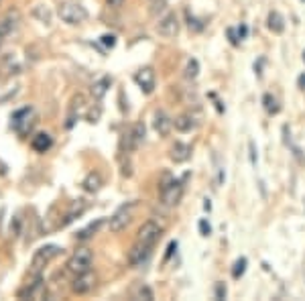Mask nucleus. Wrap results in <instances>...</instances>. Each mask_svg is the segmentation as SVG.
Instances as JSON below:
<instances>
[{"instance_id":"nucleus-1","label":"nucleus","mask_w":305,"mask_h":301,"mask_svg":"<svg viewBox=\"0 0 305 301\" xmlns=\"http://www.w3.org/2000/svg\"><path fill=\"white\" fill-rule=\"evenodd\" d=\"M57 14L63 23L68 25H81L83 20H88V10L85 6H81L79 2H61L57 8Z\"/></svg>"},{"instance_id":"nucleus-2","label":"nucleus","mask_w":305,"mask_h":301,"mask_svg":"<svg viewBox=\"0 0 305 301\" xmlns=\"http://www.w3.org/2000/svg\"><path fill=\"white\" fill-rule=\"evenodd\" d=\"M61 252V248L59 246H55V244H47V246H41L35 254H33V261H31V277L33 275H41L43 273V269H45L55 256Z\"/></svg>"},{"instance_id":"nucleus-3","label":"nucleus","mask_w":305,"mask_h":301,"mask_svg":"<svg viewBox=\"0 0 305 301\" xmlns=\"http://www.w3.org/2000/svg\"><path fill=\"white\" fill-rule=\"evenodd\" d=\"M92 261H94V256H92L90 248H77L70 256V261H68V265H65V267H68V271L72 275H77V273H83V271H90Z\"/></svg>"},{"instance_id":"nucleus-4","label":"nucleus","mask_w":305,"mask_h":301,"mask_svg":"<svg viewBox=\"0 0 305 301\" xmlns=\"http://www.w3.org/2000/svg\"><path fill=\"white\" fill-rule=\"evenodd\" d=\"M143 141H145V124L137 122L124 133L120 145H122V150H126V153H135V150L143 145Z\"/></svg>"},{"instance_id":"nucleus-5","label":"nucleus","mask_w":305,"mask_h":301,"mask_svg":"<svg viewBox=\"0 0 305 301\" xmlns=\"http://www.w3.org/2000/svg\"><path fill=\"white\" fill-rule=\"evenodd\" d=\"M161 234H163V226L155 220H147L139 232H137V240L139 242H145V244H151V246H155L157 240L161 238Z\"/></svg>"},{"instance_id":"nucleus-6","label":"nucleus","mask_w":305,"mask_h":301,"mask_svg":"<svg viewBox=\"0 0 305 301\" xmlns=\"http://www.w3.org/2000/svg\"><path fill=\"white\" fill-rule=\"evenodd\" d=\"M183 196V183L177 179H169L165 185H161V202L165 206H177Z\"/></svg>"},{"instance_id":"nucleus-7","label":"nucleus","mask_w":305,"mask_h":301,"mask_svg":"<svg viewBox=\"0 0 305 301\" xmlns=\"http://www.w3.org/2000/svg\"><path fill=\"white\" fill-rule=\"evenodd\" d=\"M12 128L18 133V135H27L31 128H33V124H35V112H33V108H20V110H16L14 114H12Z\"/></svg>"},{"instance_id":"nucleus-8","label":"nucleus","mask_w":305,"mask_h":301,"mask_svg":"<svg viewBox=\"0 0 305 301\" xmlns=\"http://www.w3.org/2000/svg\"><path fill=\"white\" fill-rule=\"evenodd\" d=\"M135 208H137V202H130L128 206H122V208L114 214V216L110 218V224H108L110 232H122V230L130 224V220H133Z\"/></svg>"},{"instance_id":"nucleus-9","label":"nucleus","mask_w":305,"mask_h":301,"mask_svg":"<svg viewBox=\"0 0 305 301\" xmlns=\"http://www.w3.org/2000/svg\"><path fill=\"white\" fill-rule=\"evenodd\" d=\"M96 281H98V277H96V273H92V271L77 273V275H74L72 291L77 293V295H85V293H90V291L96 287Z\"/></svg>"},{"instance_id":"nucleus-10","label":"nucleus","mask_w":305,"mask_h":301,"mask_svg":"<svg viewBox=\"0 0 305 301\" xmlns=\"http://www.w3.org/2000/svg\"><path fill=\"white\" fill-rule=\"evenodd\" d=\"M179 29H181V23H179V16L175 12H167L163 18H159L157 23V33L161 37H177L179 35Z\"/></svg>"},{"instance_id":"nucleus-11","label":"nucleus","mask_w":305,"mask_h":301,"mask_svg":"<svg viewBox=\"0 0 305 301\" xmlns=\"http://www.w3.org/2000/svg\"><path fill=\"white\" fill-rule=\"evenodd\" d=\"M18 297H27V299H45L47 297V285L43 283L41 275H33V283H27L25 289L18 291Z\"/></svg>"},{"instance_id":"nucleus-12","label":"nucleus","mask_w":305,"mask_h":301,"mask_svg":"<svg viewBox=\"0 0 305 301\" xmlns=\"http://www.w3.org/2000/svg\"><path fill=\"white\" fill-rule=\"evenodd\" d=\"M151 250H152V246L151 244H145V242H135L133 244V248L128 250V265L130 267H139V265H143L149 256H151Z\"/></svg>"},{"instance_id":"nucleus-13","label":"nucleus","mask_w":305,"mask_h":301,"mask_svg":"<svg viewBox=\"0 0 305 301\" xmlns=\"http://www.w3.org/2000/svg\"><path fill=\"white\" fill-rule=\"evenodd\" d=\"M135 81L145 94H151L155 90V72H152V68H143L135 74Z\"/></svg>"},{"instance_id":"nucleus-14","label":"nucleus","mask_w":305,"mask_h":301,"mask_svg":"<svg viewBox=\"0 0 305 301\" xmlns=\"http://www.w3.org/2000/svg\"><path fill=\"white\" fill-rule=\"evenodd\" d=\"M198 124H200L198 114H193V112H183L173 120V126H175V131H179V133H191Z\"/></svg>"},{"instance_id":"nucleus-15","label":"nucleus","mask_w":305,"mask_h":301,"mask_svg":"<svg viewBox=\"0 0 305 301\" xmlns=\"http://www.w3.org/2000/svg\"><path fill=\"white\" fill-rule=\"evenodd\" d=\"M18 23H20V14H18V10H16V8L8 10L2 18H0V35H2V37H8V35L18 27Z\"/></svg>"},{"instance_id":"nucleus-16","label":"nucleus","mask_w":305,"mask_h":301,"mask_svg":"<svg viewBox=\"0 0 305 301\" xmlns=\"http://www.w3.org/2000/svg\"><path fill=\"white\" fill-rule=\"evenodd\" d=\"M152 128H155L161 137H167L173 128V118L167 112L159 110V112H155V118H152Z\"/></svg>"},{"instance_id":"nucleus-17","label":"nucleus","mask_w":305,"mask_h":301,"mask_svg":"<svg viewBox=\"0 0 305 301\" xmlns=\"http://www.w3.org/2000/svg\"><path fill=\"white\" fill-rule=\"evenodd\" d=\"M189 157H191V147L185 143H175L169 149V159L173 163H185L189 161Z\"/></svg>"},{"instance_id":"nucleus-18","label":"nucleus","mask_w":305,"mask_h":301,"mask_svg":"<svg viewBox=\"0 0 305 301\" xmlns=\"http://www.w3.org/2000/svg\"><path fill=\"white\" fill-rule=\"evenodd\" d=\"M20 90V83L16 79H6V81H0V104L10 102Z\"/></svg>"},{"instance_id":"nucleus-19","label":"nucleus","mask_w":305,"mask_h":301,"mask_svg":"<svg viewBox=\"0 0 305 301\" xmlns=\"http://www.w3.org/2000/svg\"><path fill=\"white\" fill-rule=\"evenodd\" d=\"M31 147H33V150H37V153H47V150L53 147V139L47 133H37L31 139Z\"/></svg>"},{"instance_id":"nucleus-20","label":"nucleus","mask_w":305,"mask_h":301,"mask_svg":"<svg viewBox=\"0 0 305 301\" xmlns=\"http://www.w3.org/2000/svg\"><path fill=\"white\" fill-rule=\"evenodd\" d=\"M85 108V96L83 94H77L72 98V104H70V118H68V128L74 126L76 118L79 116V112Z\"/></svg>"},{"instance_id":"nucleus-21","label":"nucleus","mask_w":305,"mask_h":301,"mask_svg":"<svg viewBox=\"0 0 305 301\" xmlns=\"http://www.w3.org/2000/svg\"><path fill=\"white\" fill-rule=\"evenodd\" d=\"M110 85H112V77L110 75H102L98 81L92 83V96L96 100H102L106 96V92L110 90Z\"/></svg>"},{"instance_id":"nucleus-22","label":"nucleus","mask_w":305,"mask_h":301,"mask_svg":"<svg viewBox=\"0 0 305 301\" xmlns=\"http://www.w3.org/2000/svg\"><path fill=\"white\" fill-rule=\"evenodd\" d=\"M85 208H88V206H85V202H83V200H77V202H74L72 210H70L68 214H65V220H61V226H68V224H72L76 218H79L81 214L85 212Z\"/></svg>"},{"instance_id":"nucleus-23","label":"nucleus","mask_w":305,"mask_h":301,"mask_svg":"<svg viewBox=\"0 0 305 301\" xmlns=\"http://www.w3.org/2000/svg\"><path fill=\"white\" fill-rule=\"evenodd\" d=\"M102 175L100 173H96V171H92V173H88V177H85L83 181H81V187L88 191V193H96L100 187H102Z\"/></svg>"},{"instance_id":"nucleus-24","label":"nucleus","mask_w":305,"mask_h":301,"mask_svg":"<svg viewBox=\"0 0 305 301\" xmlns=\"http://www.w3.org/2000/svg\"><path fill=\"white\" fill-rule=\"evenodd\" d=\"M267 27H269L273 33L281 35L283 31H285V18H283V14H281V12L273 10V12L269 14V18H267Z\"/></svg>"},{"instance_id":"nucleus-25","label":"nucleus","mask_w":305,"mask_h":301,"mask_svg":"<svg viewBox=\"0 0 305 301\" xmlns=\"http://www.w3.org/2000/svg\"><path fill=\"white\" fill-rule=\"evenodd\" d=\"M102 224H104V218H100V220H96V222H92L88 228H83L81 232H77L76 236H77V238L79 240H85V238H90V236H94L100 228H102Z\"/></svg>"},{"instance_id":"nucleus-26","label":"nucleus","mask_w":305,"mask_h":301,"mask_svg":"<svg viewBox=\"0 0 305 301\" xmlns=\"http://www.w3.org/2000/svg\"><path fill=\"white\" fill-rule=\"evenodd\" d=\"M198 74H200V63H198V59H189L187 66H185L183 75H185L187 79H195V77H198Z\"/></svg>"},{"instance_id":"nucleus-27","label":"nucleus","mask_w":305,"mask_h":301,"mask_svg":"<svg viewBox=\"0 0 305 301\" xmlns=\"http://www.w3.org/2000/svg\"><path fill=\"white\" fill-rule=\"evenodd\" d=\"M263 104H265V110L269 114H277L279 112V104H277V98L271 96V94H265L263 96Z\"/></svg>"},{"instance_id":"nucleus-28","label":"nucleus","mask_w":305,"mask_h":301,"mask_svg":"<svg viewBox=\"0 0 305 301\" xmlns=\"http://www.w3.org/2000/svg\"><path fill=\"white\" fill-rule=\"evenodd\" d=\"M33 14L39 18V20H43L45 25H49L51 23V12H49V8H45L43 4H39V6H35V10H33Z\"/></svg>"},{"instance_id":"nucleus-29","label":"nucleus","mask_w":305,"mask_h":301,"mask_svg":"<svg viewBox=\"0 0 305 301\" xmlns=\"http://www.w3.org/2000/svg\"><path fill=\"white\" fill-rule=\"evenodd\" d=\"M133 297H135V299H145V301H151V299H152V291H151V287H149V285H139V287H137V291L133 293Z\"/></svg>"},{"instance_id":"nucleus-30","label":"nucleus","mask_w":305,"mask_h":301,"mask_svg":"<svg viewBox=\"0 0 305 301\" xmlns=\"http://www.w3.org/2000/svg\"><path fill=\"white\" fill-rule=\"evenodd\" d=\"M244 271H246V259H238V261L234 263L232 277H234V279H240V277L244 275Z\"/></svg>"},{"instance_id":"nucleus-31","label":"nucleus","mask_w":305,"mask_h":301,"mask_svg":"<svg viewBox=\"0 0 305 301\" xmlns=\"http://www.w3.org/2000/svg\"><path fill=\"white\" fill-rule=\"evenodd\" d=\"M100 41L104 43L106 47H114V45H116V37H114V35H102Z\"/></svg>"},{"instance_id":"nucleus-32","label":"nucleus","mask_w":305,"mask_h":301,"mask_svg":"<svg viewBox=\"0 0 305 301\" xmlns=\"http://www.w3.org/2000/svg\"><path fill=\"white\" fill-rule=\"evenodd\" d=\"M224 297H226V285L216 283V299H224Z\"/></svg>"},{"instance_id":"nucleus-33","label":"nucleus","mask_w":305,"mask_h":301,"mask_svg":"<svg viewBox=\"0 0 305 301\" xmlns=\"http://www.w3.org/2000/svg\"><path fill=\"white\" fill-rule=\"evenodd\" d=\"M200 234H202V236H210V234H212V226H210L206 220H200Z\"/></svg>"},{"instance_id":"nucleus-34","label":"nucleus","mask_w":305,"mask_h":301,"mask_svg":"<svg viewBox=\"0 0 305 301\" xmlns=\"http://www.w3.org/2000/svg\"><path fill=\"white\" fill-rule=\"evenodd\" d=\"M173 250H177V242L175 240H173L169 246H167V254H165V261H169V256L173 254Z\"/></svg>"},{"instance_id":"nucleus-35","label":"nucleus","mask_w":305,"mask_h":301,"mask_svg":"<svg viewBox=\"0 0 305 301\" xmlns=\"http://www.w3.org/2000/svg\"><path fill=\"white\" fill-rule=\"evenodd\" d=\"M228 37H230V43H232V45H238V37H236V31H234V29H228Z\"/></svg>"},{"instance_id":"nucleus-36","label":"nucleus","mask_w":305,"mask_h":301,"mask_svg":"<svg viewBox=\"0 0 305 301\" xmlns=\"http://www.w3.org/2000/svg\"><path fill=\"white\" fill-rule=\"evenodd\" d=\"M122 2H124V0H106V4H108V6H114V8L122 6Z\"/></svg>"},{"instance_id":"nucleus-37","label":"nucleus","mask_w":305,"mask_h":301,"mask_svg":"<svg viewBox=\"0 0 305 301\" xmlns=\"http://www.w3.org/2000/svg\"><path fill=\"white\" fill-rule=\"evenodd\" d=\"M250 157H252V163H256V155H254V145L250 143Z\"/></svg>"},{"instance_id":"nucleus-38","label":"nucleus","mask_w":305,"mask_h":301,"mask_svg":"<svg viewBox=\"0 0 305 301\" xmlns=\"http://www.w3.org/2000/svg\"><path fill=\"white\" fill-rule=\"evenodd\" d=\"M299 85H301V88H305V75L299 77Z\"/></svg>"},{"instance_id":"nucleus-39","label":"nucleus","mask_w":305,"mask_h":301,"mask_svg":"<svg viewBox=\"0 0 305 301\" xmlns=\"http://www.w3.org/2000/svg\"><path fill=\"white\" fill-rule=\"evenodd\" d=\"M2 41H4V37H2V35H0V45H2Z\"/></svg>"},{"instance_id":"nucleus-40","label":"nucleus","mask_w":305,"mask_h":301,"mask_svg":"<svg viewBox=\"0 0 305 301\" xmlns=\"http://www.w3.org/2000/svg\"><path fill=\"white\" fill-rule=\"evenodd\" d=\"M303 59H305V53H303Z\"/></svg>"}]
</instances>
